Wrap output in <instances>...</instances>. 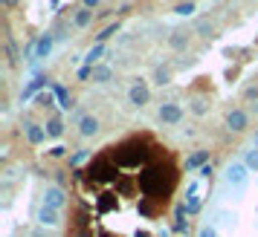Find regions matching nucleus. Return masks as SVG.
I'll return each instance as SVG.
<instances>
[{
	"label": "nucleus",
	"instance_id": "nucleus-21",
	"mask_svg": "<svg viewBox=\"0 0 258 237\" xmlns=\"http://www.w3.org/2000/svg\"><path fill=\"white\" fill-rule=\"evenodd\" d=\"M244 165L249 168V171H255V174H258V148H252V151H246V156H244Z\"/></svg>",
	"mask_w": 258,
	"mask_h": 237
},
{
	"label": "nucleus",
	"instance_id": "nucleus-29",
	"mask_svg": "<svg viewBox=\"0 0 258 237\" xmlns=\"http://www.w3.org/2000/svg\"><path fill=\"white\" fill-rule=\"evenodd\" d=\"M82 6H84V9H96V6H99V0H82Z\"/></svg>",
	"mask_w": 258,
	"mask_h": 237
},
{
	"label": "nucleus",
	"instance_id": "nucleus-4",
	"mask_svg": "<svg viewBox=\"0 0 258 237\" xmlns=\"http://www.w3.org/2000/svg\"><path fill=\"white\" fill-rule=\"evenodd\" d=\"M160 122H163V125H180V122H183V107L177 104V101L160 104Z\"/></svg>",
	"mask_w": 258,
	"mask_h": 237
},
{
	"label": "nucleus",
	"instance_id": "nucleus-10",
	"mask_svg": "<svg viewBox=\"0 0 258 237\" xmlns=\"http://www.w3.org/2000/svg\"><path fill=\"white\" fill-rule=\"evenodd\" d=\"M79 133H82L84 139L96 136V133H99V118L96 116H82L79 118Z\"/></svg>",
	"mask_w": 258,
	"mask_h": 237
},
{
	"label": "nucleus",
	"instance_id": "nucleus-15",
	"mask_svg": "<svg viewBox=\"0 0 258 237\" xmlns=\"http://www.w3.org/2000/svg\"><path fill=\"white\" fill-rule=\"evenodd\" d=\"M105 55V47L102 44H96V47L87 49V55H84V67H96V61Z\"/></svg>",
	"mask_w": 258,
	"mask_h": 237
},
{
	"label": "nucleus",
	"instance_id": "nucleus-7",
	"mask_svg": "<svg viewBox=\"0 0 258 237\" xmlns=\"http://www.w3.org/2000/svg\"><path fill=\"white\" fill-rule=\"evenodd\" d=\"M246 125H249V118H246V113L244 110H229V113H226V128H229V131H246Z\"/></svg>",
	"mask_w": 258,
	"mask_h": 237
},
{
	"label": "nucleus",
	"instance_id": "nucleus-19",
	"mask_svg": "<svg viewBox=\"0 0 258 237\" xmlns=\"http://www.w3.org/2000/svg\"><path fill=\"white\" fill-rule=\"evenodd\" d=\"M52 93H55V98H58L61 101V107H64V110H70V95H67V90H64V87H61V84H55V87H52Z\"/></svg>",
	"mask_w": 258,
	"mask_h": 237
},
{
	"label": "nucleus",
	"instance_id": "nucleus-32",
	"mask_svg": "<svg viewBox=\"0 0 258 237\" xmlns=\"http://www.w3.org/2000/svg\"><path fill=\"white\" fill-rule=\"evenodd\" d=\"M252 148H258V133H255V139H252Z\"/></svg>",
	"mask_w": 258,
	"mask_h": 237
},
{
	"label": "nucleus",
	"instance_id": "nucleus-22",
	"mask_svg": "<svg viewBox=\"0 0 258 237\" xmlns=\"http://www.w3.org/2000/svg\"><path fill=\"white\" fill-rule=\"evenodd\" d=\"M206 110H209V101H206V98H195V101H191V113H195V116H206Z\"/></svg>",
	"mask_w": 258,
	"mask_h": 237
},
{
	"label": "nucleus",
	"instance_id": "nucleus-3",
	"mask_svg": "<svg viewBox=\"0 0 258 237\" xmlns=\"http://www.w3.org/2000/svg\"><path fill=\"white\" fill-rule=\"evenodd\" d=\"M116 159L122 162V165H137V162L145 159V151H142L137 142H131V145H125L122 151H116Z\"/></svg>",
	"mask_w": 258,
	"mask_h": 237
},
{
	"label": "nucleus",
	"instance_id": "nucleus-23",
	"mask_svg": "<svg viewBox=\"0 0 258 237\" xmlns=\"http://www.w3.org/2000/svg\"><path fill=\"white\" fill-rule=\"evenodd\" d=\"M87 159H90V151H87V148H82V151H76V154L70 156V165H82V162H87Z\"/></svg>",
	"mask_w": 258,
	"mask_h": 237
},
{
	"label": "nucleus",
	"instance_id": "nucleus-27",
	"mask_svg": "<svg viewBox=\"0 0 258 237\" xmlns=\"http://www.w3.org/2000/svg\"><path fill=\"white\" fill-rule=\"evenodd\" d=\"M52 95H55V93H41V95H38V104L49 107V104H52Z\"/></svg>",
	"mask_w": 258,
	"mask_h": 237
},
{
	"label": "nucleus",
	"instance_id": "nucleus-9",
	"mask_svg": "<svg viewBox=\"0 0 258 237\" xmlns=\"http://www.w3.org/2000/svg\"><path fill=\"white\" fill-rule=\"evenodd\" d=\"M24 131H26V139H29L32 145H41L44 139H47V128H41V125H35V122H26Z\"/></svg>",
	"mask_w": 258,
	"mask_h": 237
},
{
	"label": "nucleus",
	"instance_id": "nucleus-18",
	"mask_svg": "<svg viewBox=\"0 0 258 237\" xmlns=\"http://www.w3.org/2000/svg\"><path fill=\"white\" fill-rule=\"evenodd\" d=\"M154 81L160 84V87L171 84V70H168V67H157V70H154Z\"/></svg>",
	"mask_w": 258,
	"mask_h": 237
},
{
	"label": "nucleus",
	"instance_id": "nucleus-25",
	"mask_svg": "<svg viewBox=\"0 0 258 237\" xmlns=\"http://www.w3.org/2000/svg\"><path fill=\"white\" fill-rule=\"evenodd\" d=\"M116 32H119V24H110V26H107V29H105V32L99 35V44H102V41H107V38H110V35H116Z\"/></svg>",
	"mask_w": 258,
	"mask_h": 237
},
{
	"label": "nucleus",
	"instance_id": "nucleus-6",
	"mask_svg": "<svg viewBox=\"0 0 258 237\" xmlns=\"http://www.w3.org/2000/svg\"><path fill=\"white\" fill-rule=\"evenodd\" d=\"M35 220L41 225H47V228H55V225H61V214L55 211V208H47V205H41L35 214Z\"/></svg>",
	"mask_w": 258,
	"mask_h": 237
},
{
	"label": "nucleus",
	"instance_id": "nucleus-12",
	"mask_svg": "<svg viewBox=\"0 0 258 237\" xmlns=\"http://www.w3.org/2000/svg\"><path fill=\"white\" fill-rule=\"evenodd\" d=\"M235 223H238V214L235 211H229V208H221V211H218V225H221V228L232 231Z\"/></svg>",
	"mask_w": 258,
	"mask_h": 237
},
{
	"label": "nucleus",
	"instance_id": "nucleus-5",
	"mask_svg": "<svg viewBox=\"0 0 258 237\" xmlns=\"http://www.w3.org/2000/svg\"><path fill=\"white\" fill-rule=\"evenodd\" d=\"M128 98H131V104L134 107H145L148 101H151V93H148V87H145V81H137L131 84V90H128Z\"/></svg>",
	"mask_w": 258,
	"mask_h": 237
},
{
	"label": "nucleus",
	"instance_id": "nucleus-11",
	"mask_svg": "<svg viewBox=\"0 0 258 237\" xmlns=\"http://www.w3.org/2000/svg\"><path fill=\"white\" fill-rule=\"evenodd\" d=\"M41 87H47V78H44V75L32 78V81H29V84L24 87V90H21V101H29V98H32V95H35L38 90H41Z\"/></svg>",
	"mask_w": 258,
	"mask_h": 237
},
{
	"label": "nucleus",
	"instance_id": "nucleus-17",
	"mask_svg": "<svg viewBox=\"0 0 258 237\" xmlns=\"http://www.w3.org/2000/svg\"><path fill=\"white\" fill-rule=\"evenodd\" d=\"M168 47H171V49H186L188 47V32H171Z\"/></svg>",
	"mask_w": 258,
	"mask_h": 237
},
{
	"label": "nucleus",
	"instance_id": "nucleus-33",
	"mask_svg": "<svg viewBox=\"0 0 258 237\" xmlns=\"http://www.w3.org/2000/svg\"><path fill=\"white\" fill-rule=\"evenodd\" d=\"M35 237H44V234H35Z\"/></svg>",
	"mask_w": 258,
	"mask_h": 237
},
{
	"label": "nucleus",
	"instance_id": "nucleus-16",
	"mask_svg": "<svg viewBox=\"0 0 258 237\" xmlns=\"http://www.w3.org/2000/svg\"><path fill=\"white\" fill-rule=\"evenodd\" d=\"M90 21H93V9H79V12H76V18H73V24L79 26V29H84V26H90Z\"/></svg>",
	"mask_w": 258,
	"mask_h": 237
},
{
	"label": "nucleus",
	"instance_id": "nucleus-31",
	"mask_svg": "<svg viewBox=\"0 0 258 237\" xmlns=\"http://www.w3.org/2000/svg\"><path fill=\"white\" fill-rule=\"evenodd\" d=\"M160 237H171V231H160Z\"/></svg>",
	"mask_w": 258,
	"mask_h": 237
},
{
	"label": "nucleus",
	"instance_id": "nucleus-13",
	"mask_svg": "<svg viewBox=\"0 0 258 237\" xmlns=\"http://www.w3.org/2000/svg\"><path fill=\"white\" fill-rule=\"evenodd\" d=\"M209 162V151H195V154L186 159V171H195V168H203Z\"/></svg>",
	"mask_w": 258,
	"mask_h": 237
},
{
	"label": "nucleus",
	"instance_id": "nucleus-8",
	"mask_svg": "<svg viewBox=\"0 0 258 237\" xmlns=\"http://www.w3.org/2000/svg\"><path fill=\"white\" fill-rule=\"evenodd\" d=\"M52 44H55V35H41L35 41V61H44V58H49V52H52Z\"/></svg>",
	"mask_w": 258,
	"mask_h": 237
},
{
	"label": "nucleus",
	"instance_id": "nucleus-34",
	"mask_svg": "<svg viewBox=\"0 0 258 237\" xmlns=\"http://www.w3.org/2000/svg\"><path fill=\"white\" fill-rule=\"evenodd\" d=\"M186 237H188V234H186Z\"/></svg>",
	"mask_w": 258,
	"mask_h": 237
},
{
	"label": "nucleus",
	"instance_id": "nucleus-24",
	"mask_svg": "<svg viewBox=\"0 0 258 237\" xmlns=\"http://www.w3.org/2000/svg\"><path fill=\"white\" fill-rule=\"evenodd\" d=\"M174 12L180 15V18H188V15H195V3H191V0H188V3H180Z\"/></svg>",
	"mask_w": 258,
	"mask_h": 237
},
{
	"label": "nucleus",
	"instance_id": "nucleus-26",
	"mask_svg": "<svg viewBox=\"0 0 258 237\" xmlns=\"http://www.w3.org/2000/svg\"><path fill=\"white\" fill-rule=\"evenodd\" d=\"M198 237H218V228H215V225H203L198 231Z\"/></svg>",
	"mask_w": 258,
	"mask_h": 237
},
{
	"label": "nucleus",
	"instance_id": "nucleus-28",
	"mask_svg": "<svg viewBox=\"0 0 258 237\" xmlns=\"http://www.w3.org/2000/svg\"><path fill=\"white\" fill-rule=\"evenodd\" d=\"M64 154H67V148H61V145H55V148L49 151V156H55V159H58V156H64Z\"/></svg>",
	"mask_w": 258,
	"mask_h": 237
},
{
	"label": "nucleus",
	"instance_id": "nucleus-20",
	"mask_svg": "<svg viewBox=\"0 0 258 237\" xmlns=\"http://www.w3.org/2000/svg\"><path fill=\"white\" fill-rule=\"evenodd\" d=\"M61 133H64V122H61V118H52V122L47 125V136H52V139H58Z\"/></svg>",
	"mask_w": 258,
	"mask_h": 237
},
{
	"label": "nucleus",
	"instance_id": "nucleus-2",
	"mask_svg": "<svg viewBox=\"0 0 258 237\" xmlns=\"http://www.w3.org/2000/svg\"><path fill=\"white\" fill-rule=\"evenodd\" d=\"M41 205H47V208H55V211H61L64 205H67V194H64V188L61 185H49L47 191H44V197H41Z\"/></svg>",
	"mask_w": 258,
	"mask_h": 237
},
{
	"label": "nucleus",
	"instance_id": "nucleus-14",
	"mask_svg": "<svg viewBox=\"0 0 258 237\" xmlns=\"http://www.w3.org/2000/svg\"><path fill=\"white\" fill-rule=\"evenodd\" d=\"M90 78H93L96 84H107L110 78H113V70H110L107 64H96V67H93V75H90Z\"/></svg>",
	"mask_w": 258,
	"mask_h": 237
},
{
	"label": "nucleus",
	"instance_id": "nucleus-1",
	"mask_svg": "<svg viewBox=\"0 0 258 237\" xmlns=\"http://www.w3.org/2000/svg\"><path fill=\"white\" fill-rule=\"evenodd\" d=\"M223 185L235 194V200H241V194L249 185V168L244 162H229V165L223 168Z\"/></svg>",
	"mask_w": 258,
	"mask_h": 237
},
{
	"label": "nucleus",
	"instance_id": "nucleus-30",
	"mask_svg": "<svg viewBox=\"0 0 258 237\" xmlns=\"http://www.w3.org/2000/svg\"><path fill=\"white\" fill-rule=\"evenodd\" d=\"M0 3H3V6H15V3H18V0H0Z\"/></svg>",
	"mask_w": 258,
	"mask_h": 237
}]
</instances>
